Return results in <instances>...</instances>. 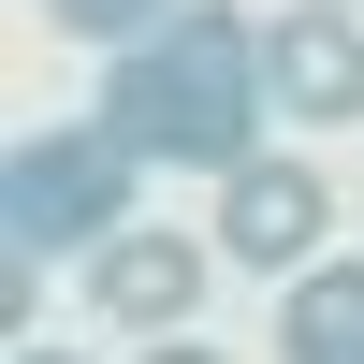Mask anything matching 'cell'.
Here are the masks:
<instances>
[{
  "mask_svg": "<svg viewBox=\"0 0 364 364\" xmlns=\"http://www.w3.org/2000/svg\"><path fill=\"white\" fill-rule=\"evenodd\" d=\"M262 117H277V87H262V29L233 0H175L146 44L102 58V132L161 175H233Z\"/></svg>",
  "mask_w": 364,
  "mask_h": 364,
  "instance_id": "1",
  "label": "cell"
},
{
  "mask_svg": "<svg viewBox=\"0 0 364 364\" xmlns=\"http://www.w3.org/2000/svg\"><path fill=\"white\" fill-rule=\"evenodd\" d=\"M132 190H146V161L102 132V117H73V132H29L15 161H0V248H117L132 233Z\"/></svg>",
  "mask_w": 364,
  "mask_h": 364,
  "instance_id": "2",
  "label": "cell"
},
{
  "mask_svg": "<svg viewBox=\"0 0 364 364\" xmlns=\"http://www.w3.org/2000/svg\"><path fill=\"white\" fill-rule=\"evenodd\" d=\"M321 233H336V190H321L306 161H233L219 175V262H248V277H306L321 262Z\"/></svg>",
  "mask_w": 364,
  "mask_h": 364,
  "instance_id": "3",
  "label": "cell"
},
{
  "mask_svg": "<svg viewBox=\"0 0 364 364\" xmlns=\"http://www.w3.org/2000/svg\"><path fill=\"white\" fill-rule=\"evenodd\" d=\"M204 233H161V219H132L117 248H87V306L117 321V336H190V306H204Z\"/></svg>",
  "mask_w": 364,
  "mask_h": 364,
  "instance_id": "4",
  "label": "cell"
},
{
  "mask_svg": "<svg viewBox=\"0 0 364 364\" xmlns=\"http://www.w3.org/2000/svg\"><path fill=\"white\" fill-rule=\"evenodd\" d=\"M262 87H277V117H364V29H350V0L262 15Z\"/></svg>",
  "mask_w": 364,
  "mask_h": 364,
  "instance_id": "5",
  "label": "cell"
},
{
  "mask_svg": "<svg viewBox=\"0 0 364 364\" xmlns=\"http://www.w3.org/2000/svg\"><path fill=\"white\" fill-rule=\"evenodd\" d=\"M277 364H364V262H306V277H291Z\"/></svg>",
  "mask_w": 364,
  "mask_h": 364,
  "instance_id": "6",
  "label": "cell"
},
{
  "mask_svg": "<svg viewBox=\"0 0 364 364\" xmlns=\"http://www.w3.org/2000/svg\"><path fill=\"white\" fill-rule=\"evenodd\" d=\"M29 15H44V29H73V44H102V58H117V44H146V29L175 15V0H29Z\"/></svg>",
  "mask_w": 364,
  "mask_h": 364,
  "instance_id": "7",
  "label": "cell"
},
{
  "mask_svg": "<svg viewBox=\"0 0 364 364\" xmlns=\"http://www.w3.org/2000/svg\"><path fill=\"white\" fill-rule=\"evenodd\" d=\"M146 364H219V350H204V336H146Z\"/></svg>",
  "mask_w": 364,
  "mask_h": 364,
  "instance_id": "8",
  "label": "cell"
},
{
  "mask_svg": "<svg viewBox=\"0 0 364 364\" xmlns=\"http://www.w3.org/2000/svg\"><path fill=\"white\" fill-rule=\"evenodd\" d=\"M15 364H87V350H15Z\"/></svg>",
  "mask_w": 364,
  "mask_h": 364,
  "instance_id": "9",
  "label": "cell"
}]
</instances>
